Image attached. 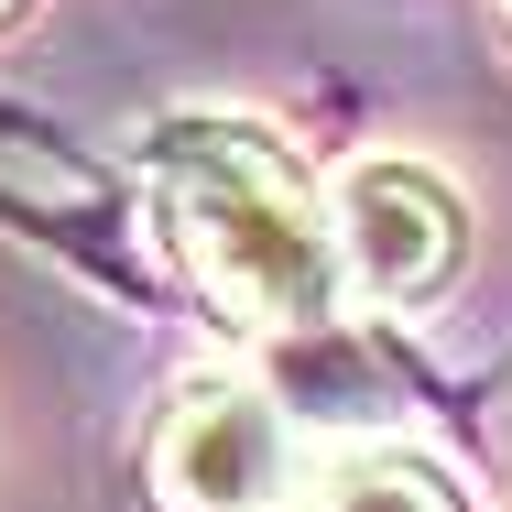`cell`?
Instances as JSON below:
<instances>
[{"label":"cell","mask_w":512,"mask_h":512,"mask_svg":"<svg viewBox=\"0 0 512 512\" xmlns=\"http://www.w3.org/2000/svg\"><path fill=\"white\" fill-rule=\"evenodd\" d=\"M142 197L164 251L207 284V306L262 327V338H306L338 316V207L316 197L284 131L240 120V109H175L142 131Z\"/></svg>","instance_id":"obj_1"},{"label":"cell","mask_w":512,"mask_h":512,"mask_svg":"<svg viewBox=\"0 0 512 512\" xmlns=\"http://www.w3.org/2000/svg\"><path fill=\"white\" fill-rule=\"evenodd\" d=\"M327 207H338V262L371 306H436L469 262V197L425 153H360Z\"/></svg>","instance_id":"obj_2"},{"label":"cell","mask_w":512,"mask_h":512,"mask_svg":"<svg viewBox=\"0 0 512 512\" xmlns=\"http://www.w3.org/2000/svg\"><path fill=\"white\" fill-rule=\"evenodd\" d=\"M153 491H164V512H284L295 502L284 404H273L262 382H240V371H197V382L164 404Z\"/></svg>","instance_id":"obj_3"},{"label":"cell","mask_w":512,"mask_h":512,"mask_svg":"<svg viewBox=\"0 0 512 512\" xmlns=\"http://www.w3.org/2000/svg\"><path fill=\"white\" fill-rule=\"evenodd\" d=\"M306 512H469V502H458V480H447L436 458H414V447H360V458H338V469L306 491Z\"/></svg>","instance_id":"obj_4"}]
</instances>
